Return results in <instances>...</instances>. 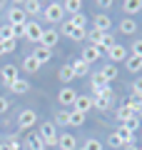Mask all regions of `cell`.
I'll use <instances>...</instances> for the list:
<instances>
[{"mask_svg": "<svg viewBox=\"0 0 142 150\" xmlns=\"http://www.w3.org/2000/svg\"><path fill=\"white\" fill-rule=\"evenodd\" d=\"M107 143H110V148H127V145H135V133H130V130H125L120 125V130H115V133L107 138Z\"/></svg>", "mask_w": 142, "mask_h": 150, "instance_id": "1", "label": "cell"}, {"mask_svg": "<svg viewBox=\"0 0 142 150\" xmlns=\"http://www.w3.org/2000/svg\"><path fill=\"white\" fill-rule=\"evenodd\" d=\"M37 135L42 138L45 148H58V128H55V123H42Z\"/></svg>", "mask_w": 142, "mask_h": 150, "instance_id": "2", "label": "cell"}, {"mask_svg": "<svg viewBox=\"0 0 142 150\" xmlns=\"http://www.w3.org/2000/svg\"><path fill=\"white\" fill-rule=\"evenodd\" d=\"M8 25H13V28H25L27 25V15H25V10H22V5H10V10H8Z\"/></svg>", "mask_w": 142, "mask_h": 150, "instance_id": "3", "label": "cell"}, {"mask_svg": "<svg viewBox=\"0 0 142 150\" xmlns=\"http://www.w3.org/2000/svg\"><path fill=\"white\" fill-rule=\"evenodd\" d=\"M92 93H95V95H107V98H112V95H115L112 85L102 80V75H100V73H97V75H92Z\"/></svg>", "mask_w": 142, "mask_h": 150, "instance_id": "4", "label": "cell"}, {"mask_svg": "<svg viewBox=\"0 0 142 150\" xmlns=\"http://www.w3.org/2000/svg\"><path fill=\"white\" fill-rule=\"evenodd\" d=\"M42 25L40 23H27L25 25V33H22V35L27 38V40H30V43H35V45H40V40H42Z\"/></svg>", "mask_w": 142, "mask_h": 150, "instance_id": "5", "label": "cell"}, {"mask_svg": "<svg viewBox=\"0 0 142 150\" xmlns=\"http://www.w3.org/2000/svg\"><path fill=\"white\" fill-rule=\"evenodd\" d=\"M35 123H37V112L35 110H22L18 115V128L20 130H30Z\"/></svg>", "mask_w": 142, "mask_h": 150, "instance_id": "6", "label": "cell"}, {"mask_svg": "<svg viewBox=\"0 0 142 150\" xmlns=\"http://www.w3.org/2000/svg\"><path fill=\"white\" fill-rule=\"evenodd\" d=\"M63 3H50V5L45 8V20L47 23H60L63 20Z\"/></svg>", "mask_w": 142, "mask_h": 150, "instance_id": "7", "label": "cell"}, {"mask_svg": "<svg viewBox=\"0 0 142 150\" xmlns=\"http://www.w3.org/2000/svg\"><path fill=\"white\" fill-rule=\"evenodd\" d=\"M63 35H67L70 40H85V38H87V30H85V28H72L70 25V23H63Z\"/></svg>", "mask_w": 142, "mask_h": 150, "instance_id": "8", "label": "cell"}, {"mask_svg": "<svg viewBox=\"0 0 142 150\" xmlns=\"http://www.w3.org/2000/svg\"><path fill=\"white\" fill-rule=\"evenodd\" d=\"M58 148H60V150H77V140H75V135L60 133V135H58Z\"/></svg>", "mask_w": 142, "mask_h": 150, "instance_id": "9", "label": "cell"}, {"mask_svg": "<svg viewBox=\"0 0 142 150\" xmlns=\"http://www.w3.org/2000/svg\"><path fill=\"white\" fill-rule=\"evenodd\" d=\"M18 78H20V75H18L15 65H3V68H0V80L5 83V85H10V83L18 80Z\"/></svg>", "mask_w": 142, "mask_h": 150, "instance_id": "10", "label": "cell"}, {"mask_svg": "<svg viewBox=\"0 0 142 150\" xmlns=\"http://www.w3.org/2000/svg\"><path fill=\"white\" fill-rule=\"evenodd\" d=\"M58 40H60V33L58 30H45V33H42L40 45H42V48H47V50H53L55 45H58Z\"/></svg>", "mask_w": 142, "mask_h": 150, "instance_id": "11", "label": "cell"}, {"mask_svg": "<svg viewBox=\"0 0 142 150\" xmlns=\"http://www.w3.org/2000/svg\"><path fill=\"white\" fill-rule=\"evenodd\" d=\"M77 95H80V93H75L72 88H63V90H60V95H58V103H60V105H75Z\"/></svg>", "mask_w": 142, "mask_h": 150, "instance_id": "12", "label": "cell"}, {"mask_svg": "<svg viewBox=\"0 0 142 150\" xmlns=\"http://www.w3.org/2000/svg\"><path fill=\"white\" fill-rule=\"evenodd\" d=\"M75 110L82 112V115H87V110L92 108V95H77V100H75Z\"/></svg>", "mask_w": 142, "mask_h": 150, "instance_id": "13", "label": "cell"}, {"mask_svg": "<svg viewBox=\"0 0 142 150\" xmlns=\"http://www.w3.org/2000/svg\"><path fill=\"white\" fill-rule=\"evenodd\" d=\"M95 30H100V33H107L112 28V20H110V15H105V13H100V15H95Z\"/></svg>", "mask_w": 142, "mask_h": 150, "instance_id": "14", "label": "cell"}, {"mask_svg": "<svg viewBox=\"0 0 142 150\" xmlns=\"http://www.w3.org/2000/svg\"><path fill=\"white\" fill-rule=\"evenodd\" d=\"M8 90H10V93H15V95H25V93L30 90V83H27V80H22V78H18V80H13L10 85H8Z\"/></svg>", "mask_w": 142, "mask_h": 150, "instance_id": "15", "label": "cell"}, {"mask_svg": "<svg viewBox=\"0 0 142 150\" xmlns=\"http://www.w3.org/2000/svg\"><path fill=\"white\" fill-rule=\"evenodd\" d=\"M100 55H102V53L95 48V45H87V48L82 50V55H80V60H85V63L90 65V63H95V60H100Z\"/></svg>", "mask_w": 142, "mask_h": 150, "instance_id": "16", "label": "cell"}, {"mask_svg": "<svg viewBox=\"0 0 142 150\" xmlns=\"http://www.w3.org/2000/svg\"><path fill=\"white\" fill-rule=\"evenodd\" d=\"M32 58H35L40 65H45V63H50V58H53V50H47V48H42V45H37L35 53H32Z\"/></svg>", "mask_w": 142, "mask_h": 150, "instance_id": "17", "label": "cell"}, {"mask_svg": "<svg viewBox=\"0 0 142 150\" xmlns=\"http://www.w3.org/2000/svg\"><path fill=\"white\" fill-rule=\"evenodd\" d=\"M127 55H130V53H127V50L122 48V45H117V43H115V48H112L110 53H107V58H110L112 63H120V60H127Z\"/></svg>", "mask_w": 142, "mask_h": 150, "instance_id": "18", "label": "cell"}, {"mask_svg": "<svg viewBox=\"0 0 142 150\" xmlns=\"http://www.w3.org/2000/svg\"><path fill=\"white\" fill-rule=\"evenodd\" d=\"M100 75H102V80H105V83H112L120 73H117V68L110 63V65H102V68H100Z\"/></svg>", "mask_w": 142, "mask_h": 150, "instance_id": "19", "label": "cell"}, {"mask_svg": "<svg viewBox=\"0 0 142 150\" xmlns=\"http://www.w3.org/2000/svg\"><path fill=\"white\" fill-rule=\"evenodd\" d=\"M120 33H122V35H135V33H137V23L132 20V18L120 20Z\"/></svg>", "mask_w": 142, "mask_h": 150, "instance_id": "20", "label": "cell"}, {"mask_svg": "<svg viewBox=\"0 0 142 150\" xmlns=\"http://www.w3.org/2000/svg\"><path fill=\"white\" fill-rule=\"evenodd\" d=\"M122 10H125L127 15H135V13L142 10V0H125V3H122Z\"/></svg>", "mask_w": 142, "mask_h": 150, "instance_id": "21", "label": "cell"}, {"mask_svg": "<svg viewBox=\"0 0 142 150\" xmlns=\"http://www.w3.org/2000/svg\"><path fill=\"white\" fill-rule=\"evenodd\" d=\"M70 68H72V73H75V78H82V75H87V70H90V65L85 63V60H75V63H70Z\"/></svg>", "mask_w": 142, "mask_h": 150, "instance_id": "22", "label": "cell"}, {"mask_svg": "<svg viewBox=\"0 0 142 150\" xmlns=\"http://www.w3.org/2000/svg\"><path fill=\"white\" fill-rule=\"evenodd\" d=\"M110 105H112V98H107V95H95L92 98V108H97V110H107Z\"/></svg>", "mask_w": 142, "mask_h": 150, "instance_id": "23", "label": "cell"}, {"mask_svg": "<svg viewBox=\"0 0 142 150\" xmlns=\"http://www.w3.org/2000/svg\"><path fill=\"white\" fill-rule=\"evenodd\" d=\"M125 65H127L130 73H140V70H142V58H137V55H127Z\"/></svg>", "mask_w": 142, "mask_h": 150, "instance_id": "24", "label": "cell"}, {"mask_svg": "<svg viewBox=\"0 0 142 150\" xmlns=\"http://www.w3.org/2000/svg\"><path fill=\"white\" fill-rule=\"evenodd\" d=\"M58 78H60L63 83H72V80H75V73H72V68H70V63L63 65V68L58 70Z\"/></svg>", "mask_w": 142, "mask_h": 150, "instance_id": "25", "label": "cell"}, {"mask_svg": "<svg viewBox=\"0 0 142 150\" xmlns=\"http://www.w3.org/2000/svg\"><path fill=\"white\" fill-rule=\"evenodd\" d=\"M127 105L132 108V112H135L137 118L142 115V95H130V100H127Z\"/></svg>", "mask_w": 142, "mask_h": 150, "instance_id": "26", "label": "cell"}, {"mask_svg": "<svg viewBox=\"0 0 142 150\" xmlns=\"http://www.w3.org/2000/svg\"><path fill=\"white\" fill-rule=\"evenodd\" d=\"M80 8H82V3H77V0H65L63 3V13H70V15H77Z\"/></svg>", "mask_w": 142, "mask_h": 150, "instance_id": "27", "label": "cell"}, {"mask_svg": "<svg viewBox=\"0 0 142 150\" xmlns=\"http://www.w3.org/2000/svg\"><path fill=\"white\" fill-rule=\"evenodd\" d=\"M22 70H25V73H37V70H40V63H37L32 55H27V58L22 60Z\"/></svg>", "mask_w": 142, "mask_h": 150, "instance_id": "28", "label": "cell"}, {"mask_svg": "<svg viewBox=\"0 0 142 150\" xmlns=\"http://www.w3.org/2000/svg\"><path fill=\"white\" fill-rule=\"evenodd\" d=\"M27 148H30V150H42L45 143H42V138L37 133H32V135H27Z\"/></svg>", "mask_w": 142, "mask_h": 150, "instance_id": "29", "label": "cell"}, {"mask_svg": "<svg viewBox=\"0 0 142 150\" xmlns=\"http://www.w3.org/2000/svg\"><path fill=\"white\" fill-rule=\"evenodd\" d=\"M0 40H3V43H5V40H15V28L13 25H0Z\"/></svg>", "mask_w": 142, "mask_h": 150, "instance_id": "30", "label": "cell"}, {"mask_svg": "<svg viewBox=\"0 0 142 150\" xmlns=\"http://www.w3.org/2000/svg\"><path fill=\"white\" fill-rule=\"evenodd\" d=\"M122 128L125 130H130V133H137V130H140V118H137V115H132V118H127L125 123H120Z\"/></svg>", "mask_w": 142, "mask_h": 150, "instance_id": "31", "label": "cell"}, {"mask_svg": "<svg viewBox=\"0 0 142 150\" xmlns=\"http://www.w3.org/2000/svg\"><path fill=\"white\" fill-rule=\"evenodd\" d=\"M132 115H135V112H132V108L127 105V103L117 108V120H120V123H125V120H127V118H132Z\"/></svg>", "mask_w": 142, "mask_h": 150, "instance_id": "32", "label": "cell"}, {"mask_svg": "<svg viewBox=\"0 0 142 150\" xmlns=\"http://www.w3.org/2000/svg\"><path fill=\"white\" fill-rule=\"evenodd\" d=\"M22 10H25V15H35V13H40V3L37 0H27V3H22Z\"/></svg>", "mask_w": 142, "mask_h": 150, "instance_id": "33", "label": "cell"}, {"mask_svg": "<svg viewBox=\"0 0 142 150\" xmlns=\"http://www.w3.org/2000/svg\"><path fill=\"white\" fill-rule=\"evenodd\" d=\"M82 123H85V115H82V112H77V110L70 112V123H67V125H72V128H80Z\"/></svg>", "mask_w": 142, "mask_h": 150, "instance_id": "34", "label": "cell"}, {"mask_svg": "<svg viewBox=\"0 0 142 150\" xmlns=\"http://www.w3.org/2000/svg\"><path fill=\"white\" fill-rule=\"evenodd\" d=\"M67 23H70L72 28H85V23H87V20H85V15H82V13H77V15H72Z\"/></svg>", "mask_w": 142, "mask_h": 150, "instance_id": "35", "label": "cell"}, {"mask_svg": "<svg viewBox=\"0 0 142 150\" xmlns=\"http://www.w3.org/2000/svg\"><path fill=\"white\" fill-rule=\"evenodd\" d=\"M70 123V112L67 110H60L58 115H55V125H67Z\"/></svg>", "mask_w": 142, "mask_h": 150, "instance_id": "36", "label": "cell"}, {"mask_svg": "<svg viewBox=\"0 0 142 150\" xmlns=\"http://www.w3.org/2000/svg\"><path fill=\"white\" fill-rule=\"evenodd\" d=\"M18 50V40H5L3 43V55H10V53H15Z\"/></svg>", "mask_w": 142, "mask_h": 150, "instance_id": "37", "label": "cell"}, {"mask_svg": "<svg viewBox=\"0 0 142 150\" xmlns=\"http://www.w3.org/2000/svg\"><path fill=\"white\" fill-rule=\"evenodd\" d=\"M82 150H102V145H100V140H95V138H90L87 143H85V148Z\"/></svg>", "mask_w": 142, "mask_h": 150, "instance_id": "38", "label": "cell"}, {"mask_svg": "<svg viewBox=\"0 0 142 150\" xmlns=\"http://www.w3.org/2000/svg\"><path fill=\"white\" fill-rule=\"evenodd\" d=\"M132 55L142 58V40H135V43H132Z\"/></svg>", "mask_w": 142, "mask_h": 150, "instance_id": "39", "label": "cell"}, {"mask_svg": "<svg viewBox=\"0 0 142 150\" xmlns=\"http://www.w3.org/2000/svg\"><path fill=\"white\" fill-rule=\"evenodd\" d=\"M132 90H135V95H142V75L137 78L135 83H132Z\"/></svg>", "mask_w": 142, "mask_h": 150, "instance_id": "40", "label": "cell"}, {"mask_svg": "<svg viewBox=\"0 0 142 150\" xmlns=\"http://www.w3.org/2000/svg\"><path fill=\"white\" fill-rule=\"evenodd\" d=\"M8 143H10V148H13V150H20V140H18L15 135H13V138H8Z\"/></svg>", "mask_w": 142, "mask_h": 150, "instance_id": "41", "label": "cell"}, {"mask_svg": "<svg viewBox=\"0 0 142 150\" xmlns=\"http://www.w3.org/2000/svg\"><path fill=\"white\" fill-rule=\"evenodd\" d=\"M8 108H10V103H8V98H0V115H3V112H5Z\"/></svg>", "mask_w": 142, "mask_h": 150, "instance_id": "42", "label": "cell"}, {"mask_svg": "<svg viewBox=\"0 0 142 150\" xmlns=\"http://www.w3.org/2000/svg\"><path fill=\"white\" fill-rule=\"evenodd\" d=\"M97 5H100L102 10H110V8H112V0H102V3H97Z\"/></svg>", "mask_w": 142, "mask_h": 150, "instance_id": "43", "label": "cell"}, {"mask_svg": "<svg viewBox=\"0 0 142 150\" xmlns=\"http://www.w3.org/2000/svg\"><path fill=\"white\" fill-rule=\"evenodd\" d=\"M0 150H13V148H10V143H0Z\"/></svg>", "mask_w": 142, "mask_h": 150, "instance_id": "44", "label": "cell"}, {"mask_svg": "<svg viewBox=\"0 0 142 150\" xmlns=\"http://www.w3.org/2000/svg\"><path fill=\"white\" fill-rule=\"evenodd\" d=\"M125 150H140V145H127Z\"/></svg>", "mask_w": 142, "mask_h": 150, "instance_id": "45", "label": "cell"}, {"mask_svg": "<svg viewBox=\"0 0 142 150\" xmlns=\"http://www.w3.org/2000/svg\"><path fill=\"white\" fill-rule=\"evenodd\" d=\"M42 150H47V148H42Z\"/></svg>", "mask_w": 142, "mask_h": 150, "instance_id": "46", "label": "cell"}, {"mask_svg": "<svg viewBox=\"0 0 142 150\" xmlns=\"http://www.w3.org/2000/svg\"><path fill=\"white\" fill-rule=\"evenodd\" d=\"M140 150H142V148H140Z\"/></svg>", "mask_w": 142, "mask_h": 150, "instance_id": "47", "label": "cell"}]
</instances>
